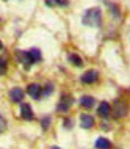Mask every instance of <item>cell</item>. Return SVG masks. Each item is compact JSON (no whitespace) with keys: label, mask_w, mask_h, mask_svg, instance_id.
Masks as SVG:
<instances>
[{"label":"cell","mask_w":130,"mask_h":149,"mask_svg":"<svg viewBox=\"0 0 130 149\" xmlns=\"http://www.w3.org/2000/svg\"><path fill=\"white\" fill-rule=\"evenodd\" d=\"M2 47H3V44H2V41H0V50H2Z\"/></svg>","instance_id":"22"},{"label":"cell","mask_w":130,"mask_h":149,"mask_svg":"<svg viewBox=\"0 0 130 149\" xmlns=\"http://www.w3.org/2000/svg\"><path fill=\"white\" fill-rule=\"evenodd\" d=\"M28 55H30L31 63L41 61V50H39L38 47H33V49H30V50H28Z\"/></svg>","instance_id":"11"},{"label":"cell","mask_w":130,"mask_h":149,"mask_svg":"<svg viewBox=\"0 0 130 149\" xmlns=\"http://www.w3.org/2000/svg\"><path fill=\"white\" fill-rule=\"evenodd\" d=\"M46 5H55V0H46Z\"/></svg>","instance_id":"21"},{"label":"cell","mask_w":130,"mask_h":149,"mask_svg":"<svg viewBox=\"0 0 130 149\" xmlns=\"http://www.w3.org/2000/svg\"><path fill=\"white\" fill-rule=\"evenodd\" d=\"M41 124H42V129L46 130V129L49 127V124H50V116H46V118H42Z\"/></svg>","instance_id":"18"},{"label":"cell","mask_w":130,"mask_h":149,"mask_svg":"<svg viewBox=\"0 0 130 149\" xmlns=\"http://www.w3.org/2000/svg\"><path fill=\"white\" fill-rule=\"evenodd\" d=\"M27 93L31 96L35 100H38V99H41L42 97V86H39V85H36V83H30L27 88Z\"/></svg>","instance_id":"6"},{"label":"cell","mask_w":130,"mask_h":149,"mask_svg":"<svg viewBox=\"0 0 130 149\" xmlns=\"http://www.w3.org/2000/svg\"><path fill=\"white\" fill-rule=\"evenodd\" d=\"M17 60L21 61L22 64H25V68H28L31 64V60H30V55H28V52H22V50H17Z\"/></svg>","instance_id":"10"},{"label":"cell","mask_w":130,"mask_h":149,"mask_svg":"<svg viewBox=\"0 0 130 149\" xmlns=\"http://www.w3.org/2000/svg\"><path fill=\"white\" fill-rule=\"evenodd\" d=\"M52 93H54V85H52V83H47L46 88L42 90V97H47L49 94H52Z\"/></svg>","instance_id":"16"},{"label":"cell","mask_w":130,"mask_h":149,"mask_svg":"<svg viewBox=\"0 0 130 149\" xmlns=\"http://www.w3.org/2000/svg\"><path fill=\"white\" fill-rule=\"evenodd\" d=\"M72 104H74V97H72L71 94H63L61 99H60L58 105H56V110L60 111V113H67L69 110H71Z\"/></svg>","instance_id":"2"},{"label":"cell","mask_w":130,"mask_h":149,"mask_svg":"<svg viewBox=\"0 0 130 149\" xmlns=\"http://www.w3.org/2000/svg\"><path fill=\"white\" fill-rule=\"evenodd\" d=\"M21 116L25 121H33L35 115H33V110H31V107L28 105V104H22V108H21Z\"/></svg>","instance_id":"8"},{"label":"cell","mask_w":130,"mask_h":149,"mask_svg":"<svg viewBox=\"0 0 130 149\" xmlns=\"http://www.w3.org/2000/svg\"><path fill=\"white\" fill-rule=\"evenodd\" d=\"M55 3H58V5H67V0H55Z\"/></svg>","instance_id":"20"},{"label":"cell","mask_w":130,"mask_h":149,"mask_svg":"<svg viewBox=\"0 0 130 149\" xmlns=\"http://www.w3.org/2000/svg\"><path fill=\"white\" fill-rule=\"evenodd\" d=\"M24 96H25V93H24L22 88L16 86V88H11L10 93H8V97H10V100L13 104H17V102H22Z\"/></svg>","instance_id":"4"},{"label":"cell","mask_w":130,"mask_h":149,"mask_svg":"<svg viewBox=\"0 0 130 149\" xmlns=\"http://www.w3.org/2000/svg\"><path fill=\"white\" fill-rule=\"evenodd\" d=\"M94 102H96V100H94L92 96H83V97L80 99V105H82L83 108H88V110L94 105Z\"/></svg>","instance_id":"13"},{"label":"cell","mask_w":130,"mask_h":149,"mask_svg":"<svg viewBox=\"0 0 130 149\" xmlns=\"http://www.w3.org/2000/svg\"><path fill=\"white\" fill-rule=\"evenodd\" d=\"M71 126H72V121H71V119H66V121H64V127H66V129H71Z\"/></svg>","instance_id":"19"},{"label":"cell","mask_w":130,"mask_h":149,"mask_svg":"<svg viewBox=\"0 0 130 149\" xmlns=\"http://www.w3.org/2000/svg\"><path fill=\"white\" fill-rule=\"evenodd\" d=\"M96 148L97 149H111V141L107 138H104V136H100L96 141Z\"/></svg>","instance_id":"12"},{"label":"cell","mask_w":130,"mask_h":149,"mask_svg":"<svg viewBox=\"0 0 130 149\" xmlns=\"http://www.w3.org/2000/svg\"><path fill=\"white\" fill-rule=\"evenodd\" d=\"M127 105H125L124 102H116L115 104V107H113V118H116V119H121V118H124L125 115H127Z\"/></svg>","instance_id":"5"},{"label":"cell","mask_w":130,"mask_h":149,"mask_svg":"<svg viewBox=\"0 0 130 149\" xmlns=\"http://www.w3.org/2000/svg\"><path fill=\"white\" fill-rule=\"evenodd\" d=\"M69 61H71L74 66H77V68H80V66H83V60H82V57L80 55H77V54H69Z\"/></svg>","instance_id":"14"},{"label":"cell","mask_w":130,"mask_h":149,"mask_svg":"<svg viewBox=\"0 0 130 149\" xmlns=\"http://www.w3.org/2000/svg\"><path fill=\"white\" fill-rule=\"evenodd\" d=\"M50 149H60V148H56V146H54V148H50Z\"/></svg>","instance_id":"23"},{"label":"cell","mask_w":130,"mask_h":149,"mask_svg":"<svg viewBox=\"0 0 130 149\" xmlns=\"http://www.w3.org/2000/svg\"><path fill=\"white\" fill-rule=\"evenodd\" d=\"M5 130H6V119L0 115V135H2Z\"/></svg>","instance_id":"17"},{"label":"cell","mask_w":130,"mask_h":149,"mask_svg":"<svg viewBox=\"0 0 130 149\" xmlns=\"http://www.w3.org/2000/svg\"><path fill=\"white\" fill-rule=\"evenodd\" d=\"M97 115L100 118H108L111 115V105L108 102H100L99 107H97Z\"/></svg>","instance_id":"7"},{"label":"cell","mask_w":130,"mask_h":149,"mask_svg":"<svg viewBox=\"0 0 130 149\" xmlns=\"http://www.w3.org/2000/svg\"><path fill=\"white\" fill-rule=\"evenodd\" d=\"M82 83H85V85H92V83H96L97 80H99V72H97L96 69H91V71H86L85 74L82 75Z\"/></svg>","instance_id":"3"},{"label":"cell","mask_w":130,"mask_h":149,"mask_svg":"<svg viewBox=\"0 0 130 149\" xmlns=\"http://www.w3.org/2000/svg\"><path fill=\"white\" fill-rule=\"evenodd\" d=\"M80 124H82L83 129H91L92 126H94V118H92L91 115L83 113L82 116H80Z\"/></svg>","instance_id":"9"},{"label":"cell","mask_w":130,"mask_h":149,"mask_svg":"<svg viewBox=\"0 0 130 149\" xmlns=\"http://www.w3.org/2000/svg\"><path fill=\"white\" fill-rule=\"evenodd\" d=\"M82 21L88 27H99L100 22H102V13H100L99 8H89V10L85 11Z\"/></svg>","instance_id":"1"},{"label":"cell","mask_w":130,"mask_h":149,"mask_svg":"<svg viewBox=\"0 0 130 149\" xmlns=\"http://www.w3.org/2000/svg\"><path fill=\"white\" fill-rule=\"evenodd\" d=\"M8 69V63H6V57L0 58V75H5Z\"/></svg>","instance_id":"15"}]
</instances>
